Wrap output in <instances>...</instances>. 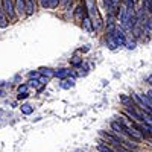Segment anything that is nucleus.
<instances>
[{
    "label": "nucleus",
    "instance_id": "obj_1",
    "mask_svg": "<svg viewBox=\"0 0 152 152\" xmlns=\"http://www.w3.org/2000/svg\"><path fill=\"white\" fill-rule=\"evenodd\" d=\"M88 12H90V17L93 20V28L94 29H100L102 28V20H100V15L96 9V3L93 0H88Z\"/></svg>",
    "mask_w": 152,
    "mask_h": 152
},
{
    "label": "nucleus",
    "instance_id": "obj_2",
    "mask_svg": "<svg viewBox=\"0 0 152 152\" xmlns=\"http://www.w3.org/2000/svg\"><path fill=\"white\" fill-rule=\"evenodd\" d=\"M2 2H3L5 12L9 15V18L14 20L15 18V9H14V3H12V0H2Z\"/></svg>",
    "mask_w": 152,
    "mask_h": 152
},
{
    "label": "nucleus",
    "instance_id": "obj_3",
    "mask_svg": "<svg viewBox=\"0 0 152 152\" xmlns=\"http://www.w3.org/2000/svg\"><path fill=\"white\" fill-rule=\"evenodd\" d=\"M24 11H26L28 15L34 14V11H35V3H34V0H24Z\"/></svg>",
    "mask_w": 152,
    "mask_h": 152
},
{
    "label": "nucleus",
    "instance_id": "obj_4",
    "mask_svg": "<svg viewBox=\"0 0 152 152\" xmlns=\"http://www.w3.org/2000/svg\"><path fill=\"white\" fill-rule=\"evenodd\" d=\"M14 9L18 12V14H23V12H24V0H15Z\"/></svg>",
    "mask_w": 152,
    "mask_h": 152
},
{
    "label": "nucleus",
    "instance_id": "obj_5",
    "mask_svg": "<svg viewBox=\"0 0 152 152\" xmlns=\"http://www.w3.org/2000/svg\"><path fill=\"white\" fill-rule=\"evenodd\" d=\"M67 75H69V70H66V69H61L58 72H53V76H56V78H66Z\"/></svg>",
    "mask_w": 152,
    "mask_h": 152
},
{
    "label": "nucleus",
    "instance_id": "obj_6",
    "mask_svg": "<svg viewBox=\"0 0 152 152\" xmlns=\"http://www.w3.org/2000/svg\"><path fill=\"white\" fill-rule=\"evenodd\" d=\"M114 152H131V151H128L125 146H122L119 143H114Z\"/></svg>",
    "mask_w": 152,
    "mask_h": 152
},
{
    "label": "nucleus",
    "instance_id": "obj_7",
    "mask_svg": "<svg viewBox=\"0 0 152 152\" xmlns=\"http://www.w3.org/2000/svg\"><path fill=\"white\" fill-rule=\"evenodd\" d=\"M21 111H23L24 114H31V113L34 111V108H32L29 104H23V105H21Z\"/></svg>",
    "mask_w": 152,
    "mask_h": 152
},
{
    "label": "nucleus",
    "instance_id": "obj_8",
    "mask_svg": "<svg viewBox=\"0 0 152 152\" xmlns=\"http://www.w3.org/2000/svg\"><path fill=\"white\" fill-rule=\"evenodd\" d=\"M97 149H99L100 152H114V149H111V148L107 146V145H97Z\"/></svg>",
    "mask_w": 152,
    "mask_h": 152
},
{
    "label": "nucleus",
    "instance_id": "obj_9",
    "mask_svg": "<svg viewBox=\"0 0 152 152\" xmlns=\"http://www.w3.org/2000/svg\"><path fill=\"white\" fill-rule=\"evenodd\" d=\"M73 85H75V81H73V79H67V81H64V82L61 84L62 88H70V87H73Z\"/></svg>",
    "mask_w": 152,
    "mask_h": 152
},
{
    "label": "nucleus",
    "instance_id": "obj_10",
    "mask_svg": "<svg viewBox=\"0 0 152 152\" xmlns=\"http://www.w3.org/2000/svg\"><path fill=\"white\" fill-rule=\"evenodd\" d=\"M90 23H91V21H90V17H87V15H85V18H84V26H85V29H88V31H91V29H93Z\"/></svg>",
    "mask_w": 152,
    "mask_h": 152
},
{
    "label": "nucleus",
    "instance_id": "obj_11",
    "mask_svg": "<svg viewBox=\"0 0 152 152\" xmlns=\"http://www.w3.org/2000/svg\"><path fill=\"white\" fill-rule=\"evenodd\" d=\"M43 75L47 76V78H52V76H53V72L49 70V69H43Z\"/></svg>",
    "mask_w": 152,
    "mask_h": 152
},
{
    "label": "nucleus",
    "instance_id": "obj_12",
    "mask_svg": "<svg viewBox=\"0 0 152 152\" xmlns=\"http://www.w3.org/2000/svg\"><path fill=\"white\" fill-rule=\"evenodd\" d=\"M59 0H49V8H55Z\"/></svg>",
    "mask_w": 152,
    "mask_h": 152
},
{
    "label": "nucleus",
    "instance_id": "obj_13",
    "mask_svg": "<svg viewBox=\"0 0 152 152\" xmlns=\"http://www.w3.org/2000/svg\"><path fill=\"white\" fill-rule=\"evenodd\" d=\"M28 87H29V85H20V87H18V91H20V93H26Z\"/></svg>",
    "mask_w": 152,
    "mask_h": 152
},
{
    "label": "nucleus",
    "instance_id": "obj_14",
    "mask_svg": "<svg viewBox=\"0 0 152 152\" xmlns=\"http://www.w3.org/2000/svg\"><path fill=\"white\" fill-rule=\"evenodd\" d=\"M40 3L43 8H49V0H40Z\"/></svg>",
    "mask_w": 152,
    "mask_h": 152
},
{
    "label": "nucleus",
    "instance_id": "obj_15",
    "mask_svg": "<svg viewBox=\"0 0 152 152\" xmlns=\"http://www.w3.org/2000/svg\"><path fill=\"white\" fill-rule=\"evenodd\" d=\"M125 44H128V46H126L128 49H134V47H135V44H134V43H125Z\"/></svg>",
    "mask_w": 152,
    "mask_h": 152
},
{
    "label": "nucleus",
    "instance_id": "obj_16",
    "mask_svg": "<svg viewBox=\"0 0 152 152\" xmlns=\"http://www.w3.org/2000/svg\"><path fill=\"white\" fill-rule=\"evenodd\" d=\"M149 11H151V14H152V0H151V2H148V6H146Z\"/></svg>",
    "mask_w": 152,
    "mask_h": 152
},
{
    "label": "nucleus",
    "instance_id": "obj_17",
    "mask_svg": "<svg viewBox=\"0 0 152 152\" xmlns=\"http://www.w3.org/2000/svg\"><path fill=\"white\" fill-rule=\"evenodd\" d=\"M31 87H38V81H31Z\"/></svg>",
    "mask_w": 152,
    "mask_h": 152
},
{
    "label": "nucleus",
    "instance_id": "obj_18",
    "mask_svg": "<svg viewBox=\"0 0 152 152\" xmlns=\"http://www.w3.org/2000/svg\"><path fill=\"white\" fill-rule=\"evenodd\" d=\"M37 76H38V73H34V72L29 73V78H37Z\"/></svg>",
    "mask_w": 152,
    "mask_h": 152
},
{
    "label": "nucleus",
    "instance_id": "obj_19",
    "mask_svg": "<svg viewBox=\"0 0 152 152\" xmlns=\"http://www.w3.org/2000/svg\"><path fill=\"white\" fill-rule=\"evenodd\" d=\"M61 2V5H64V6H67V3H69V0H59Z\"/></svg>",
    "mask_w": 152,
    "mask_h": 152
},
{
    "label": "nucleus",
    "instance_id": "obj_20",
    "mask_svg": "<svg viewBox=\"0 0 152 152\" xmlns=\"http://www.w3.org/2000/svg\"><path fill=\"white\" fill-rule=\"evenodd\" d=\"M146 96H148V97H149V99H151V100H152V90H151V91H149V93H148V94H146Z\"/></svg>",
    "mask_w": 152,
    "mask_h": 152
},
{
    "label": "nucleus",
    "instance_id": "obj_21",
    "mask_svg": "<svg viewBox=\"0 0 152 152\" xmlns=\"http://www.w3.org/2000/svg\"><path fill=\"white\" fill-rule=\"evenodd\" d=\"M148 82H149V84H151V85H152V75H151V76H149V78H148Z\"/></svg>",
    "mask_w": 152,
    "mask_h": 152
}]
</instances>
